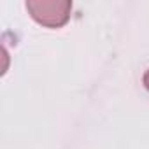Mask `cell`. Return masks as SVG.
<instances>
[{"instance_id":"6da1fadb","label":"cell","mask_w":149,"mask_h":149,"mask_svg":"<svg viewBox=\"0 0 149 149\" xmlns=\"http://www.w3.org/2000/svg\"><path fill=\"white\" fill-rule=\"evenodd\" d=\"M25 7L39 25L47 28H61L72 13V2L67 0H30Z\"/></svg>"},{"instance_id":"7a4b0ae2","label":"cell","mask_w":149,"mask_h":149,"mask_svg":"<svg viewBox=\"0 0 149 149\" xmlns=\"http://www.w3.org/2000/svg\"><path fill=\"white\" fill-rule=\"evenodd\" d=\"M142 83H144V86H146V90H149V70L144 74V77H142Z\"/></svg>"}]
</instances>
